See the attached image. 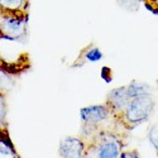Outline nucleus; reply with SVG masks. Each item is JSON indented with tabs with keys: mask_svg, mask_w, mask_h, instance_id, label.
Segmentation results:
<instances>
[{
	"mask_svg": "<svg viewBox=\"0 0 158 158\" xmlns=\"http://www.w3.org/2000/svg\"><path fill=\"white\" fill-rule=\"evenodd\" d=\"M124 149L123 138L111 129H102L87 144V151L95 158H119Z\"/></svg>",
	"mask_w": 158,
	"mask_h": 158,
	"instance_id": "f257e3e1",
	"label": "nucleus"
},
{
	"mask_svg": "<svg viewBox=\"0 0 158 158\" xmlns=\"http://www.w3.org/2000/svg\"><path fill=\"white\" fill-rule=\"evenodd\" d=\"M154 105L156 102L152 94L137 96L129 102L124 113L118 118V122L127 129L135 128L149 119L154 110Z\"/></svg>",
	"mask_w": 158,
	"mask_h": 158,
	"instance_id": "f03ea898",
	"label": "nucleus"
},
{
	"mask_svg": "<svg viewBox=\"0 0 158 158\" xmlns=\"http://www.w3.org/2000/svg\"><path fill=\"white\" fill-rule=\"evenodd\" d=\"M28 13L0 10V37L25 43L28 37Z\"/></svg>",
	"mask_w": 158,
	"mask_h": 158,
	"instance_id": "7ed1b4c3",
	"label": "nucleus"
},
{
	"mask_svg": "<svg viewBox=\"0 0 158 158\" xmlns=\"http://www.w3.org/2000/svg\"><path fill=\"white\" fill-rule=\"evenodd\" d=\"M78 114H80L82 124L98 128H102V125L108 120L115 118L111 110L108 108V105H90V106L81 108Z\"/></svg>",
	"mask_w": 158,
	"mask_h": 158,
	"instance_id": "20e7f679",
	"label": "nucleus"
},
{
	"mask_svg": "<svg viewBox=\"0 0 158 158\" xmlns=\"http://www.w3.org/2000/svg\"><path fill=\"white\" fill-rule=\"evenodd\" d=\"M131 100H133V98L130 96L127 86H119V87L111 89L106 95V105L116 119L124 113V110L127 109V106Z\"/></svg>",
	"mask_w": 158,
	"mask_h": 158,
	"instance_id": "39448f33",
	"label": "nucleus"
},
{
	"mask_svg": "<svg viewBox=\"0 0 158 158\" xmlns=\"http://www.w3.org/2000/svg\"><path fill=\"white\" fill-rule=\"evenodd\" d=\"M87 153V143L81 137L69 135L60 142L58 154L61 158H82Z\"/></svg>",
	"mask_w": 158,
	"mask_h": 158,
	"instance_id": "423d86ee",
	"label": "nucleus"
},
{
	"mask_svg": "<svg viewBox=\"0 0 158 158\" xmlns=\"http://www.w3.org/2000/svg\"><path fill=\"white\" fill-rule=\"evenodd\" d=\"M0 158H20L8 131L0 130Z\"/></svg>",
	"mask_w": 158,
	"mask_h": 158,
	"instance_id": "0eeeda50",
	"label": "nucleus"
},
{
	"mask_svg": "<svg viewBox=\"0 0 158 158\" xmlns=\"http://www.w3.org/2000/svg\"><path fill=\"white\" fill-rule=\"evenodd\" d=\"M28 0H0V10L9 13H27Z\"/></svg>",
	"mask_w": 158,
	"mask_h": 158,
	"instance_id": "6e6552de",
	"label": "nucleus"
},
{
	"mask_svg": "<svg viewBox=\"0 0 158 158\" xmlns=\"http://www.w3.org/2000/svg\"><path fill=\"white\" fill-rule=\"evenodd\" d=\"M127 89L129 91V94L131 98H137L142 95H151L152 94V89L148 84H144L140 81H131L127 85Z\"/></svg>",
	"mask_w": 158,
	"mask_h": 158,
	"instance_id": "1a4fd4ad",
	"label": "nucleus"
},
{
	"mask_svg": "<svg viewBox=\"0 0 158 158\" xmlns=\"http://www.w3.org/2000/svg\"><path fill=\"white\" fill-rule=\"evenodd\" d=\"M0 130L8 131V101L5 94L0 93Z\"/></svg>",
	"mask_w": 158,
	"mask_h": 158,
	"instance_id": "9d476101",
	"label": "nucleus"
},
{
	"mask_svg": "<svg viewBox=\"0 0 158 158\" xmlns=\"http://www.w3.org/2000/svg\"><path fill=\"white\" fill-rule=\"evenodd\" d=\"M84 57H85V60H86L87 62L94 63V62H99V61H101L102 57H104V53L101 52V49H100L99 47L94 46V47H90L89 49H86Z\"/></svg>",
	"mask_w": 158,
	"mask_h": 158,
	"instance_id": "9b49d317",
	"label": "nucleus"
},
{
	"mask_svg": "<svg viewBox=\"0 0 158 158\" xmlns=\"http://www.w3.org/2000/svg\"><path fill=\"white\" fill-rule=\"evenodd\" d=\"M148 140L154 151L158 153V123L153 124L148 130Z\"/></svg>",
	"mask_w": 158,
	"mask_h": 158,
	"instance_id": "f8f14e48",
	"label": "nucleus"
},
{
	"mask_svg": "<svg viewBox=\"0 0 158 158\" xmlns=\"http://www.w3.org/2000/svg\"><path fill=\"white\" fill-rule=\"evenodd\" d=\"M119 158H142L140 153L137 149H124L122 152V154L119 156Z\"/></svg>",
	"mask_w": 158,
	"mask_h": 158,
	"instance_id": "ddd939ff",
	"label": "nucleus"
},
{
	"mask_svg": "<svg viewBox=\"0 0 158 158\" xmlns=\"http://www.w3.org/2000/svg\"><path fill=\"white\" fill-rule=\"evenodd\" d=\"M146 5L147 8H151V9H154L156 13H158V0H146Z\"/></svg>",
	"mask_w": 158,
	"mask_h": 158,
	"instance_id": "4468645a",
	"label": "nucleus"
},
{
	"mask_svg": "<svg viewBox=\"0 0 158 158\" xmlns=\"http://www.w3.org/2000/svg\"><path fill=\"white\" fill-rule=\"evenodd\" d=\"M109 72H110V70L108 69V67H102V70H101V76H102V78L106 82H110L111 81V77H110V75H109Z\"/></svg>",
	"mask_w": 158,
	"mask_h": 158,
	"instance_id": "2eb2a0df",
	"label": "nucleus"
},
{
	"mask_svg": "<svg viewBox=\"0 0 158 158\" xmlns=\"http://www.w3.org/2000/svg\"><path fill=\"white\" fill-rule=\"evenodd\" d=\"M82 158H95V157H94L93 154H91V153H90V152L87 151V153H86V154H85V156H84Z\"/></svg>",
	"mask_w": 158,
	"mask_h": 158,
	"instance_id": "dca6fc26",
	"label": "nucleus"
},
{
	"mask_svg": "<svg viewBox=\"0 0 158 158\" xmlns=\"http://www.w3.org/2000/svg\"><path fill=\"white\" fill-rule=\"evenodd\" d=\"M143 2H146V0H143Z\"/></svg>",
	"mask_w": 158,
	"mask_h": 158,
	"instance_id": "f3484780",
	"label": "nucleus"
}]
</instances>
